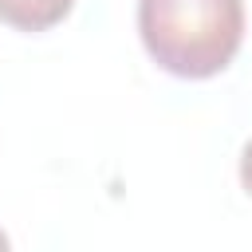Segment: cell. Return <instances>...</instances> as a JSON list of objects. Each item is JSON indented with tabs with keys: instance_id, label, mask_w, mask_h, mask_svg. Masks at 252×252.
<instances>
[{
	"instance_id": "cell-1",
	"label": "cell",
	"mask_w": 252,
	"mask_h": 252,
	"mask_svg": "<svg viewBox=\"0 0 252 252\" xmlns=\"http://www.w3.org/2000/svg\"><path fill=\"white\" fill-rule=\"evenodd\" d=\"M138 35L161 71L213 79L244 43V0H138Z\"/></svg>"
},
{
	"instance_id": "cell-4",
	"label": "cell",
	"mask_w": 252,
	"mask_h": 252,
	"mask_svg": "<svg viewBox=\"0 0 252 252\" xmlns=\"http://www.w3.org/2000/svg\"><path fill=\"white\" fill-rule=\"evenodd\" d=\"M0 252H12V244H8V232L0 228Z\"/></svg>"
},
{
	"instance_id": "cell-2",
	"label": "cell",
	"mask_w": 252,
	"mask_h": 252,
	"mask_svg": "<svg viewBox=\"0 0 252 252\" xmlns=\"http://www.w3.org/2000/svg\"><path fill=\"white\" fill-rule=\"evenodd\" d=\"M71 8L75 0H0V24L16 32H47Z\"/></svg>"
},
{
	"instance_id": "cell-3",
	"label": "cell",
	"mask_w": 252,
	"mask_h": 252,
	"mask_svg": "<svg viewBox=\"0 0 252 252\" xmlns=\"http://www.w3.org/2000/svg\"><path fill=\"white\" fill-rule=\"evenodd\" d=\"M240 185H244L248 197H252V142L240 150Z\"/></svg>"
}]
</instances>
